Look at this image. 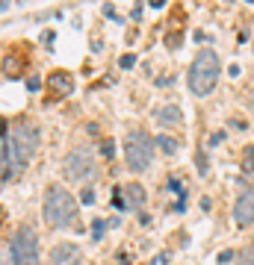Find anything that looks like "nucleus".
Instances as JSON below:
<instances>
[{"instance_id": "obj_1", "label": "nucleus", "mask_w": 254, "mask_h": 265, "mask_svg": "<svg viewBox=\"0 0 254 265\" xmlns=\"http://www.w3.org/2000/svg\"><path fill=\"white\" fill-rule=\"evenodd\" d=\"M42 215H45L48 227H68L71 221L77 218V201H74V195L65 192V186H59V183L48 186Z\"/></svg>"}, {"instance_id": "obj_2", "label": "nucleus", "mask_w": 254, "mask_h": 265, "mask_svg": "<svg viewBox=\"0 0 254 265\" xmlns=\"http://www.w3.org/2000/svg\"><path fill=\"white\" fill-rule=\"evenodd\" d=\"M186 80H189V92L195 97H207L216 89V80H219V56L213 50H198Z\"/></svg>"}, {"instance_id": "obj_3", "label": "nucleus", "mask_w": 254, "mask_h": 265, "mask_svg": "<svg viewBox=\"0 0 254 265\" xmlns=\"http://www.w3.org/2000/svg\"><path fill=\"white\" fill-rule=\"evenodd\" d=\"M6 141H9L12 168H24L35 156V150H39V130H35V124H30V121H18L9 130V139Z\"/></svg>"}, {"instance_id": "obj_4", "label": "nucleus", "mask_w": 254, "mask_h": 265, "mask_svg": "<svg viewBox=\"0 0 254 265\" xmlns=\"http://www.w3.org/2000/svg\"><path fill=\"white\" fill-rule=\"evenodd\" d=\"M154 147H157V141L145 133V130H133V133L124 139V159H127V168H130V171H145V168H151V162H154Z\"/></svg>"}, {"instance_id": "obj_5", "label": "nucleus", "mask_w": 254, "mask_h": 265, "mask_svg": "<svg viewBox=\"0 0 254 265\" xmlns=\"http://www.w3.org/2000/svg\"><path fill=\"white\" fill-rule=\"evenodd\" d=\"M9 253L15 265H39V239H35V230L27 224H21L15 236L9 239Z\"/></svg>"}, {"instance_id": "obj_6", "label": "nucleus", "mask_w": 254, "mask_h": 265, "mask_svg": "<svg viewBox=\"0 0 254 265\" xmlns=\"http://www.w3.org/2000/svg\"><path fill=\"white\" fill-rule=\"evenodd\" d=\"M92 168H95V159H92V154L86 147H77V150H71V154L65 156V162H62V174L68 177V180H86L89 174H92Z\"/></svg>"}, {"instance_id": "obj_7", "label": "nucleus", "mask_w": 254, "mask_h": 265, "mask_svg": "<svg viewBox=\"0 0 254 265\" xmlns=\"http://www.w3.org/2000/svg\"><path fill=\"white\" fill-rule=\"evenodd\" d=\"M48 89H51V97L53 100H62L74 92V77H71L68 71H51L48 77Z\"/></svg>"}, {"instance_id": "obj_8", "label": "nucleus", "mask_w": 254, "mask_h": 265, "mask_svg": "<svg viewBox=\"0 0 254 265\" xmlns=\"http://www.w3.org/2000/svg\"><path fill=\"white\" fill-rule=\"evenodd\" d=\"M234 221H237L239 227L254 224V188H248V192L239 195V201H237V206H234Z\"/></svg>"}, {"instance_id": "obj_9", "label": "nucleus", "mask_w": 254, "mask_h": 265, "mask_svg": "<svg viewBox=\"0 0 254 265\" xmlns=\"http://www.w3.org/2000/svg\"><path fill=\"white\" fill-rule=\"evenodd\" d=\"M77 259H80V248L71 245V242H59L51 250V262L53 265H77Z\"/></svg>"}, {"instance_id": "obj_10", "label": "nucleus", "mask_w": 254, "mask_h": 265, "mask_svg": "<svg viewBox=\"0 0 254 265\" xmlns=\"http://www.w3.org/2000/svg\"><path fill=\"white\" fill-rule=\"evenodd\" d=\"M154 121L160 127H177L180 121H184V112H180L177 106H160V109H154Z\"/></svg>"}, {"instance_id": "obj_11", "label": "nucleus", "mask_w": 254, "mask_h": 265, "mask_svg": "<svg viewBox=\"0 0 254 265\" xmlns=\"http://www.w3.org/2000/svg\"><path fill=\"white\" fill-rule=\"evenodd\" d=\"M124 201H127V206L139 209V206L145 203V188H142L139 183H130V186H124Z\"/></svg>"}, {"instance_id": "obj_12", "label": "nucleus", "mask_w": 254, "mask_h": 265, "mask_svg": "<svg viewBox=\"0 0 254 265\" xmlns=\"http://www.w3.org/2000/svg\"><path fill=\"white\" fill-rule=\"evenodd\" d=\"M12 156H9V141L3 139L0 141V180H9L12 177Z\"/></svg>"}, {"instance_id": "obj_13", "label": "nucleus", "mask_w": 254, "mask_h": 265, "mask_svg": "<svg viewBox=\"0 0 254 265\" xmlns=\"http://www.w3.org/2000/svg\"><path fill=\"white\" fill-rule=\"evenodd\" d=\"M163 150H166V154H174V150H177V141L174 139H169V136H160V139H154Z\"/></svg>"}, {"instance_id": "obj_14", "label": "nucleus", "mask_w": 254, "mask_h": 265, "mask_svg": "<svg viewBox=\"0 0 254 265\" xmlns=\"http://www.w3.org/2000/svg\"><path fill=\"white\" fill-rule=\"evenodd\" d=\"M239 265H254V245L239 250Z\"/></svg>"}, {"instance_id": "obj_15", "label": "nucleus", "mask_w": 254, "mask_h": 265, "mask_svg": "<svg viewBox=\"0 0 254 265\" xmlns=\"http://www.w3.org/2000/svg\"><path fill=\"white\" fill-rule=\"evenodd\" d=\"M3 65H6V71H9V77H18V71H21V62H18L15 56H9Z\"/></svg>"}, {"instance_id": "obj_16", "label": "nucleus", "mask_w": 254, "mask_h": 265, "mask_svg": "<svg viewBox=\"0 0 254 265\" xmlns=\"http://www.w3.org/2000/svg\"><path fill=\"white\" fill-rule=\"evenodd\" d=\"M103 230H106V224H103V221H92V239H95V242L103 239Z\"/></svg>"}, {"instance_id": "obj_17", "label": "nucleus", "mask_w": 254, "mask_h": 265, "mask_svg": "<svg viewBox=\"0 0 254 265\" xmlns=\"http://www.w3.org/2000/svg\"><path fill=\"white\" fill-rule=\"evenodd\" d=\"M113 206H116V209H121V212L127 209V201H124V195H121V188H116V195H113Z\"/></svg>"}, {"instance_id": "obj_18", "label": "nucleus", "mask_w": 254, "mask_h": 265, "mask_svg": "<svg viewBox=\"0 0 254 265\" xmlns=\"http://www.w3.org/2000/svg\"><path fill=\"white\" fill-rule=\"evenodd\" d=\"M80 203H95V188H83V192H80Z\"/></svg>"}, {"instance_id": "obj_19", "label": "nucleus", "mask_w": 254, "mask_h": 265, "mask_svg": "<svg viewBox=\"0 0 254 265\" xmlns=\"http://www.w3.org/2000/svg\"><path fill=\"white\" fill-rule=\"evenodd\" d=\"M101 154H103L106 159H110V156L116 154V147H113V141H103V144H101Z\"/></svg>"}, {"instance_id": "obj_20", "label": "nucleus", "mask_w": 254, "mask_h": 265, "mask_svg": "<svg viewBox=\"0 0 254 265\" xmlns=\"http://www.w3.org/2000/svg\"><path fill=\"white\" fill-rule=\"evenodd\" d=\"M27 89H30V92H39V89H42V80H39V77H27Z\"/></svg>"}, {"instance_id": "obj_21", "label": "nucleus", "mask_w": 254, "mask_h": 265, "mask_svg": "<svg viewBox=\"0 0 254 265\" xmlns=\"http://www.w3.org/2000/svg\"><path fill=\"white\" fill-rule=\"evenodd\" d=\"M133 65H136V56L133 53H124L121 56V68H133Z\"/></svg>"}, {"instance_id": "obj_22", "label": "nucleus", "mask_w": 254, "mask_h": 265, "mask_svg": "<svg viewBox=\"0 0 254 265\" xmlns=\"http://www.w3.org/2000/svg\"><path fill=\"white\" fill-rule=\"evenodd\" d=\"M231 259H234V250H222V253H219V262H222V265H228Z\"/></svg>"}, {"instance_id": "obj_23", "label": "nucleus", "mask_w": 254, "mask_h": 265, "mask_svg": "<svg viewBox=\"0 0 254 265\" xmlns=\"http://www.w3.org/2000/svg\"><path fill=\"white\" fill-rule=\"evenodd\" d=\"M166 262H169V253H160V256L154 259V265H166Z\"/></svg>"}, {"instance_id": "obj_24", "label": "nucleus", "mask_w": 254, "mask_h": 265, "mask_svg": "<svg viewBox=\"0 0 254 265\" xmlns=\"http://www.w3.org/2000/svg\"><path fill=\"white\" fill-rule=\"evenodd\" d=\"M0 12H6V3H0Z\"/></svg>"}]
</instances>
